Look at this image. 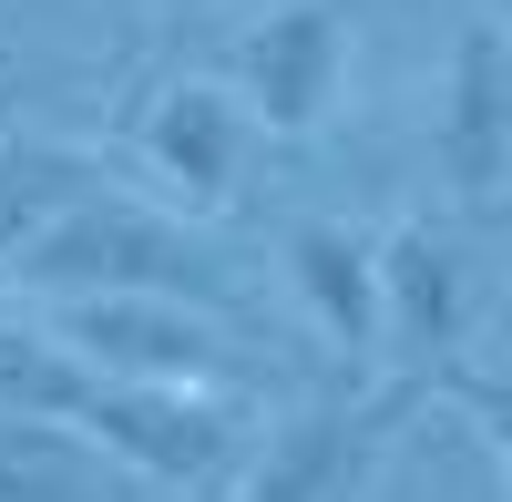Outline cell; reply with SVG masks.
Masks as SVG:
<instances>
[{
  "label": "cell",
  "mask_w": 512,
  "mask_h": 502,
  "mask_svg": "<svg viewBox=\"0 0 512 502\" xmlns=\"http://www.w3.org/2000/svg\"><path fill=\"white\" fill-rule=\"evenodd\" d=\"M287 287H297V308L318 318L328 349H349V359L379 349V267H369V236L359 226L297 216L287 226Z\"/></svg>",
  "instance_id": "cell-9"
},
{
  "label": "cell",
  "mask_w": 512,
  "mask_h": 502,
  "mask_svg": "<svg viewBox=\"0 0 512 502\" xmlns=\"http://www.w3.org/2000/svg\"><path fill=\"white\" fill-rule=\"evenodd\" d=\"M226 93L246 113V134H287L308 144L318 123L338 113V93H349V0H287V11L246 21L226 41Z\"/></svg>",
  "instance_id": "cell-5"
},
{
  "label": "cell",
  "mask_w": 512,
  "mask_h": 502,
  "mask_svg": "<svg viewBox=\"0 0 512 502\" xmlns=\"http://www.w3.org/2000/svg\"><path fill=\"white\" fill-rule=\"evenodd\" d=\"M72 431L113 472L164 482V492H216L246 462V421H236L226 390H154V380H103L93 369V400H82Z\"/></svg>",
  "instance_id": "cell-3"
},
{
  "label": "cell",
  "mask_w": 512,
  "mask_h": 502,
  "mask_svg": "<svg viewBox=\"0 0 512 502\" xmlns=\"http://www.w3.org/2000/svg\"><path fill=\"white\" fill-rule=\"evenodd\" d=\"M103 175L82 164L72 144H52V134H0V277H11L41 236H52V216L62 205H82Z\"/></svg>",
  "instance_id": "cell-11"
},
{
  "label": "cell",
  "mask_w": 512,
  "mask_h": 502,
  "mask_svg": "<svg viewBox=\"0 0 512 502\" xmlns=\"http://www.w3.org/2000/svg\"><path fill=\"white\" fill-rule=\"evenodd\" d=\"M134 164L175 195L195 205V216H216V205L236 195L246 175V113L216 72H175V82H154V93L134 103Z\"/></svg>",
  "instance_id": "cell-8"
},
{
  "label": "cell",
  "mask_w": 512,
  "mask_h": 502,
  "mask_svg": "<svg viewBox=\"0 0 512 502\" xmlns=\"http://www.w3.org/2000/svg\"><path fill=\"white\" fill-rule=\"evenodd\" d=\"M0 502H144V482L113 472L82 431L0 410Z\"/></svg>",
  "instance_id": "cell-10"
},
{
  "label": "cell",
  "mask_w": 512,
  "mask_h": 502,
  "mask_svg": "<svg viewBox=\"0 0 512 502\" xmlns=\"http://www.w3.org/2000/svg\"><path fill=\"white\" fill-rule=\"evenodd\" d=\"M82 400H93V369H82L31 308H0V410H21V421H62V431H72Z\"/></svg>",
  "instance_id": "cell-12"
},
{
  "label": "cell",
  "mask_w": 512,
  "mask_h": 502,
  "mask_svg": "<svg viewBox=\"0 0 512 502\" xmlns=\"http://www.w3.org/2000/svg\"><path fill=\"white\" fill-rule=\"evenodd\" d=\"M379 267V349L400 359V390H461V349H472V257L431 216H400L390 236H369Z\"/></svg>",
  "instance_id": "cell-4"
},
{
  "label": "cell",
  "mask_w": 512,
  "mask_h": 502,
  "mask_svg": "<svg viewBox=\"0 0 512 502\" xmlns=\"http://www.w3.org/2000/svg\"><path fill=\"white\" fill-rule=\"evenodd\" d=\"M41 328L103 380H154V390H236L246 380L236 318L185 308V298H52Z\"/></svg>",
  "instance_id": "cell-2"
},
{
  "label": "cell",
  "mask_w": 512,
  "mask_h": 502,
  "mask_svg": "<svg viewBox=\"0 0 512 502\" xmlns=\"http://www.w3.org/2000/svg\"><path fill=\"white\" fill-rule=\"evenodd\" d=\"M31 298H185V308H216L236 318V267L205 246L185 216L164 205H134V195H82L52 216V236L11 267Z\"/></svg>",
  "instance_id": "cell-1"
},
{
  "label": "cell",
  "mask_w": 512,
  "mask_h": 502,
  "mask_svg": "<svg viewBox=\"0 0 512 502\" xmlns=\"http://www.w3.org/2000/svg\"><path fill=\"white\" fill-rule=\"evenodd\" d=\"M431 154L461 195V216H492L512 185V41L502 21H472L441 62V113H431Z\"/></svg>",
  "instance_id": "cell-7"
},
{
  "label": "cell",
  "mask_w": 512,
  "mask_h": 502,
  "mask_svg": "<svg viewBox=\"0 0 512 502\" xmlns=\"http://www.w3.org/2000/svg\"><path fill=\"white\" fill-rule=\"evenodd\" d=\"M410 410H420V390L297 410V421L267 431V451L236 472V502H369V482H379V462H390Z\"/></svg>",
  "instance_id": "cell-6"
}]
</instances>
